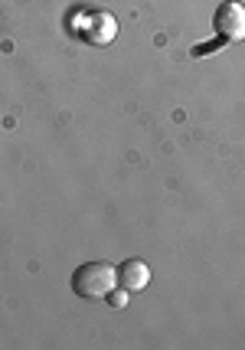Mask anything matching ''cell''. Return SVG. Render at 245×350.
<instances>
[{"mask_svg": "<svg viewBox=\"0 0 245 350\" xmlns=\"http://www.w3.org/2000/svg\"><path fill=\"white\" fill-rule=\"evenodd\" d=\"M213 27L222 43H242L245 40V7L239 0H222L213 14Z\"/></svg>", "mask_w": 245, "mask_h": 350, "instance_id": "obj_2", "label": "cell"}, {"mask_svg": "<svg viewBox=\"0 0 245 350\" xmlns=\"http://www.w3.org/2000/svg\"><path fill=\"white\" fill-rule=\"evenodd\" d=\"M105 301H108L111 308H124V305H128V291H124L121 285H115V288L105 295Z\"/></svg>", "mask_w": 245, "mask_h": 350, "instance_id": "obj_5", "label": "cell"}, {"mask_svg": "<svg viewBox=\"0 0 245 350\" xmlns=\"http://www.w3.org/2000/svg\"><path fill=\"white\" fill-rule=\"evenodd\" d=\"M82 36H85V43L89 46H108L115 36H118V20L108 14V10H98V14L89 16V23H85Z\"/></svg>", "mask_w": 245, "mask_h": 350, "instance_id": "obj_3", "label": "cell"}, {"mask_svg": "<svg viewBox=\"0 0 245 350\" xmlns=\"http://www.w3.org/2000/svg\"><path fill=\"white\" fill-rule=\"evenodd\" d=\"M118 285H121L128 295L134 291H144L151 285V265L144 259H128L118 265Z\"/></svg>", "mask_w": 245, "mask_h": 350, "instance_id": "obj_4", "label": "cell"}, {"mask_svg": "<svg viewBox=\"0 0 245 350\" xmlns=\"http://www.w3.org/2000/svg\"><path fill=\"white\" fill-rule=\"evenodd\" d=\"M69 285H72V291L78 298L98 301V298H105L108 291L118 285V269L111 262H85V265H78L72 272Z\"/></svg>", "mask_w": 245, "mask_h": 350, "instance_id": "obj_1", "label": "cell"}]
</instances>
